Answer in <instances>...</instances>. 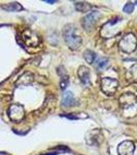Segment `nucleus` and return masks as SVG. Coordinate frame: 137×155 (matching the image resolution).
Here are the masks:
<instances>
[{
  "instance_id": "obj_1",
  "label": "nucleus",
  "mask_w": 137,
  "mask_h": 155,
  "mask_svg": "<svg viewBox=\"0 0 137 155\" xmlns=\"http://www.w3.org/2000/svg\"><path fill=\"white\" fill-rule=\"evenodd\" d=\"M63 36L69 49L78 50L81 45V37L76 32V28L72 24H67L64 27Z\"/></svg>"
},
{
  "instance_id": "obj_2",
  "label": "nucleus",
  "mask_w": 137,
  "mask_h": 155,
  "mask_svg": "<svg viewBox=\"0 0 137 155\" xmlns=\"http://www.w3.org/2000/svg\"><path fill=\"white\" fill-rule=\"evenodd\" d=\"M119 106L123 109L124 115L133 117L137 114V97L132 93L123 94L119 97Z\"/></svg>"
},
{
  "instance_id": "obj_3",
  "label": "nucleus",
  "mask_w": 137,
  "mask_h": 155,
  "mask_svg": "<svg viewBox=\"0 0 137 155\" xmlns=\"http://www.w3.org/2000/svg\"><path fill=\"white\" fill-rule=\"evenodd\" d=\"M119 47L121 51L125 52V53L130 54L134 52L137 48V38L133 33H128L119 42Z\"/></svg>"
},
{
  "instance_id": "obj_4",
  "label": "nucleus",
  "mask_w": 137,
  "mask_h": 155,
  "mask_svg": "<svg viewBox=\"0 0 137 155\" xmlns=\"http://www.w3.org/2000/svg\"><path fill=\"white\" fill-rule=\"evenodd\" d=\"M7 114H8L9 119H11L12 122H14V123H19V122H21L25 117L24 107L22 106V104H11V106L8 107V112H7Z\"/></svg>"
},
{
  "instance_id": "obj_5",
  "label": "nucleus",
  "mask_w": 137,
  "mask_h": 155,
  "mask_svg": "<svg viewBox=\"0 0 137 155\" xmlns=\"http://www.w3.org/2000/svg\"><path fill=\"white\" fill-rule=\"evenodd\" d=\"M119 86V82L113 78H103L101 80V90L104 94L111 96L116 93Z\"/></svg>"
},
{
  "instance_id": "obj_6",
  "label": "nucleus",
  "mask_w": 137,
  "mask_h": 155,
  "mask_svg": "<svg viewBox=\"0 0 137 155\" xmlns=\"http://www.w3.org/2000/svg\"><path fill=\"white\" fill-rule=\"evenodd\" d=\"M100 18V12H90L88 15L84 17L81 20V25L83 28L86 31H91L95 27L97 21Z\"/></svg>"
},
{
  "instance_id": "obj_7",
  "label": "nucleus",
  "mask_w": 137,
  "mask_h": 155,
  "mask_svg": "<svg viewBox=\"0 0 137 155\" xmlns=\"http://www.w3.org/2000/svg\"><path fill=\"white\" fill-rule=\"evenodd\" d=\"M22 39L28 47H37L40 44V38L34 31L30 29H25L22 32Z\"/></svg>"
},
{
  "instance_id": "obj_8",
  "label": "nucleus",
  "mask_w": 137,
  "mask_h": 155,
  "mask_svg": "<svg viewBox=\"0 0 137 155\" xmlns=\"http://www.w3.org/2000/svg\"><path fill=\"white\" fill-rule=\"evenodd\" d=\"M101 132V130H99V129H94V130H91L89 132L88 134H87V143H89L91 146H99L102 141H103V136H97V134H99Z\"/></svg>"
},
{
  "instance_id": "obj_9",
  "label": "nucleus",
  "mask_w": 137,
  "mask_h": 155,
  "mask_svg": "<svg viewBox=\"0 0 137 155\" xmlns=\"http://www.w3.org/2000/svg\"><path fill=\"white\" fill-rule=\"evenodd\" d=\"M135 146L133 142L131 141H124L119 145L118 147V153L119 155H133Z\"/></svg>"
},
{
  "instance_id": "obj_10",
  "label": "nucleus",
  "mask_w": 137,
  "mask_h": 155,
  "mask_svg": "<svg viewBox=\"0 0 137 155\" xmlns=\"http://www.w3.org/2000/svg\"><path fill=\"white\" fill-rule=\"evenodd\" d=\"M78 77L81 84L84 86H90L91 85V79H90V71L86 66H81L78 68Z\"/></svg>"
},
{
  "instance_id": "obj_11",
  "label": "nucleus",
  "mask_w": 137,
  "mask_h": 155,
  "mask_svg": "<svg viewBox=\"0 0 137 155\" xmlns=\"http://www.w3.org/2000/svg\"><path fill=\"white\" fill-rule=\"evenodd\" d=\"M62 106L65 107H70L78 106V101L75 99L73 94L71 92H65L63 94V99H62Z\"/></svg>"
},
{
  "instance_id": "obj_12",
  "label": "nucleus",
  "mask_w": 137,
  "mask_h": 155,
  "mask_svg": "<svg viewBox=\"0 0 137 155\" xmlns=\"http://www.w3.org/2000/svg\"><path fill=\"white\" fill-rule=\"evenodd\" d=\"M57 72H58V74L61 77V80H60V87H61L62 90H65L67 87H68V84H69L68 74H66L63 66H59L58 68H57Z\"/></svg>"
},
{
  "instance_id": "obj_13",
  "label": "nucleus",
  "mask_w": 137,
  "mask_h": 155,
  "mask_svg": "<svg viewBox=\"0 0 137 155\" xmlns=\"http://www.w3.org/2000/svg\"><path fill=\"white\" fill-rule=\"evenodd\" d=\"M33 80H34L33 74H30V72H26V74H24L23 76L16 82V85L17 86H19V85H28L30 83H32Z\"/></svg>"
},
{
  "instance_id": "obj_14",
  "label": "nucleus",
  "mask_w": 137,
  "mask_h": 155,
  "mask_svg": "<svg viewBox=\"0 0 137 155\" xmlns=\"http://www.w3.org/2000/svg\"><path fill=\"white\" fill-rule=\"evenodd\" d=\"M2 8L6 12H21L23 11V6L21 5L18 2H11V3H8L6 5L2 6Z\"/></svg>"
},
{
  "instance_id": "obj_15",
  "label": "nucleus",
  "mask_w": 137,
  "mask_h": 155,
  "mask_svg": "<svg viewBox=\"0 0 137 155\" xmlns=\"http://www.w3.org/2000/svg\"><path fill=\"white\" fill-rule=\"evenodd\" d=\"M109 65V61L107 58H99L96 61L95 66L99 71H103V69H106Z\"/></svg>"
},
{
  "instance_id": "obj_16",
  "label": "nucleus",
  "mask_w": 137,
  "mask_h": 155,
  "mask_svg": "<svg viewBox=\"0 0 137 155\" xmlns=\"http://www.w3.org/2000/svg\"><path fill=\"white\" fill-rule=\"evenodd\" d=\"M84 58L86 59V61L89 64H93L96 59V54L93 51H91V50H87L84 53Z\"/></svg>"
},
{
  "instance_id": "obj_17",
  "label": "nucleus",
  "mask_w": 137,
  "mask_h": 155,
  "mask_svg": "<svg viewBox=\"0 0 137 155\" xmlns=\"http://www.w3.org/2000/svg\"><path fill=\"white\" fill-rule=\"evenodd\" d=\"M91 5L87 2H76L75 3V9L81 12H87L91 9Z\"/></svg>"
},
{
  "instance_id": "obj_18",
  "label": "nucleus",
  "mask_w": 137,
  "mask_h": 155,
  "mask_svg": "<svg viewBox=\"0 0 137 155\" xmlns=\"http://www.w3.org/2000/svg\"><path fill=\"white\" fill-rule=\"evenodd\" d=\"M129 74H133V76L129 78V79H130V81L131 82H137V64H135L133 67H131L130 71H129Z\"/></svg>"
},
{
  "instance_id": "obj_19",
  "label": "nucleus",
  "mask_w": 137,
  "mask_h": 155,
  "mask_svg": "<svg viewBox=\"0 0 137 155\" xmlns=\"http://www.w3.org/2000/svg\"><path fill=\"white\" fill-rule=\"evenodd\" d=\"M123 11L124 12H126V14H131V12H133L134 11V4L132 3V2H128V3L124 6Z\"/></svg>"
},
{
  "instance_id": "obj_20",
  "label": "nucleus",
  "mask_w": 137,
  "mask_h": 155,
  "mask_svg": "<svg viewBox=\"0 0 137 155\" xmlns=\"http://www.w3.org/2000/svg\"><path fill=\"white\" fill-rule=\"evenodd\" d=\"M61 117H65V118H68L70 120H78V117L75 116V115H72V114H62Z\"/></svg>"
},
{
  "instance_id": "obj_21",
  "label": "nucleus",
  "mask_w": 137,
  "mask_h": 155,
  "mask_svg": "<svg viewBox=\"0 0 137 155\" xmlns=\"http://www.w3.org/2000/svg\"><path fill=\"white\" fill-rule=\"evenodd\" d=\"M44 2H46V3H55V2H56V1H55V0H44Z\"/></svg>"
},
{
  "instance_id": "obj_22",
  "label": "nucleus",
  "mask_w": 137,
  "mask_h": 155,
  "mask_svg": "<svg viewBox=\"0 0 137 155\" xmlns=\"http://www.w3.org/2000/svg\"><path fill=\"white\" fill-rule=\"evenodd\" d=\"M57 154H59V153H57V152H53V153H48V154H42V155H57Z\"/></svg>"
},
{
  "instance_id": "obj_23",
  "label": "nucleus",
  "mask_w": 137,
  "mask_h": 155,
  "mask_svg": "<svg viewBox=\"0 0 137 155\" xmlns=\"http://www.w3.org/2000/svg\"><path fill=\"white\" fill-rule=\"evenodd\" d=\"M136 4H137V1H136Z\"/></svg>"
}]
</instances>
